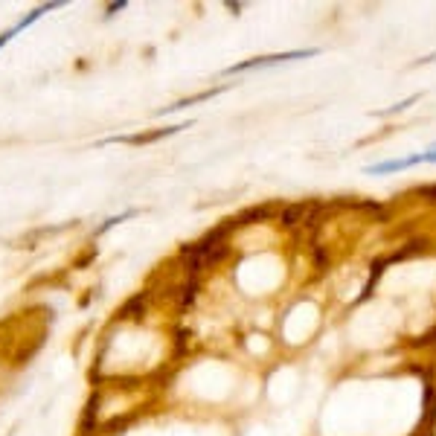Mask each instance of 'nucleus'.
Returning <instances> with one entry per match:
<instances>
[{
	"label": "nucleus",
	"instance_id": "2",
	"mask_svg": "<svg viewBox=\"0 0 436 436\" xmlns=\"http://www.w3.org/2000/svg\"><path fill=\"white\" fill-rule=\"evenodd\" d=\"M419 163H428V160H425V152H422V154L402 157V160H384V163H375V166H367L363 172H367V175H390V172H405V169H410V166H419Z\"/></svg>",
	"mask_w": 436,
	"mask_h": 436
},
{
	"label": "nucleus",
	"instance_id": "1",
	"mask_svg": "<svg viewBox=\"0 0 436 436\" xmlns=\"http://www.w3.org/2000/svg\"><path fill=\"white\" fill-rule=\"evenodd\" d=\"M317 56V47L312 50H294V52H279V56H265V59H250V61H242V64H233L227 67L224 73L233 76V73H245V70H259V67H270V64H279V61H294V59H312Z\"/></svg>",
	"mask_w": 436,
	"mask_h": 436
},
{
	"label": "nucleus",
	"instance_id": "3",
	"mask_svg": "<svg viewBox=\"0 0 436 436\" xmlns=\"http://www.w3.org/2000/svg\"><path fill=\"white\" fill-rule=\"evenodd\" d=\"M416 99H419V96H410V99H405V102H398L395 108H390V111H384V114H395V111H405V108H410Z\"/></svg>",
	"mask_w": 436,
	"mask_h": 436
}]
</instances>
